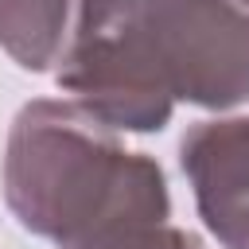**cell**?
<instances>
[{"instance_id": "obj_7", "label": "cell", "mask_w": 249, "mask_h": 249, "mask_svg": "<svg viewBox=\"0 0 249 249\" xmlns=\"http://www.w3.org/2000/svg\"><path fill=\"white\" fill-rule=\"evenodd\" d=\"M233 4H241V8H249V0H233Z\"/></svg>"}, {"instance_id": "obj_4", "label": "cell", "mask_w": 249, "mask_h": 249, "mask_svg": "<svg viewBox=\"0 0 249 249\" xmlns=\"http://www.w3.org/2000/svg\"><path fill=\"white\" fill-rule=\"evenodd\" d=\"M179 160L210 233L226 249H249V117L195 124Z\"/></svg>"}, {"instance_id": "obj_6", "label": "cell", "mask_w": 249, "mask_h": 249, "mask_svg": "<svg viewBox=\"0 0 249 249\" xmlns=\"http://www.w3.org/2000/svg\"><path fill=\"white\" fill-rule=\"evenodd\" d=\"M124 249H202V241L198 237H191L187 230H175V226H156V230H148L144 237H136L132 245H124Z\"/></svg>"}, {"instance_id": "obj_2", "label": "cell", "mask_w": 249, "mask_h": 249, "mask_svg": "<svg viewBox=\"0 0 249 249\" xmlns=\"http://www.w3.org/2000/svg\"><path fill=\"white\" fill-rule=\"evenodd\" d=\"M167 0H78L74 39L58 86L109 128H163L175 93L160 58V12Z\"/></svg>"}, {"instance_id": "obj_3", "label": "cell", "mask_w": 249, "mask_h": 249, "mask_svg": "<svg viewBox=\"0 0 249 249\" xmlns=\"http://www.w3.org/2000/svg\"><path fill=\"white\" fill-rule=\"evenodd\" d=\"M160 58L175 101L233 109L249 101V8L233 0H167Z\"/></svg>"}, {"instance_id": "obj_5", "label": "cell", "mask_w": 249, "mask_h": 249, "mask_svg": "<svg viewBox=\"0 0 249 249\" xmlns=\"http://www.w3.org/2000/svg\"><path fill=\"white\" fill-rule=\"evenodd\" d=\"M70 0H0V47L23 70H47L66 54Z\"/></svg>"}, {"instance_id": "obj_1", "label": "cell", "mask_w": 249, "mask_h": 249, "mask_svg": "<svg viewBox=\"0 0 249 249\" xmlns=\"http://www.w3.org/2000/svg\"><path fill=\"white\" fill-rule=\"evenodd\" d=\"M4 198L23 230L58 249H124L171 210L160 163L128 152L117 128L78 101L19 109L4 152Z\"/></svg>"}]
</instances>
